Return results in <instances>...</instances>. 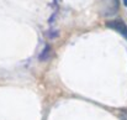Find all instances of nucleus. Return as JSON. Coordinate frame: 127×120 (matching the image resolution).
Listing matches in <instances>:
<instances>
[{
    "instance_id": "nucleus-3",
    "label": "nucleus",
    "mask_w": 127,
    "mask_h": 120,
    "mask_svg": "<svg viewBox=\"0 0 127 120\" xmlns=\"http://www.w3.org/2000/svg\"><path fill=\"white\" fill-rule=\"evenodd\" d=\"M122 1H124V5H125V6H127V0H122Z\"/></svg>"
},
{
    "instance_id": "nucleus-1",
    "label": "nucleus",
    "mask_w": 127,
    "mask_h": 120,
    "mask_svg": "<svg viewBox=\"0 0 127 120\" xmlns=\"http://www.w3.org/2000/svg\"><path fill=\"white\" fill-rule=\"evenodd\" d=\"M106 26L117 31L120 35H122L125 39L127 40V25L122 21V20H111L106 22Z\"/></svg>"
},
{
    "instance_id": "nucleus-2",
    "label": "nucleus",
    "mask_w": 127,
    "mask_h": 120,
    "mask_svg": "<svg viewBox=\"0 0 127 120\" xmlns=\"http://www.w3.org/2000/svg\"><path fill=\"white\" fill-rule=\"evenodd\" d=\"M49 56H51V47L47 45V46L44 47V50H43L42 52H41V55H40V60L46 61V60H47Z\"/></svg>"
}]
</instances>
